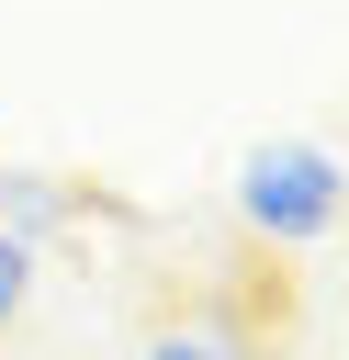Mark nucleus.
Here are the masks:
<instances>
[{
	"label": "nucleus",
	"instance_id": "f257e3e1",
	"mask_svg": "<svg viewBox=\"0 0 349 360\" xmlns=\"http://www.w3.org/2000/svg\"><path fill=\"white\" fill-rule=\"evenodd\" d=\"M236 214H248L270 248H315V236L349 214V169H338L326 146H304V135L248 146V169H236Z\"/></svg>",
	"mask_w": 349,
	"mask_h": 360
},
{
	"label": "nucleus",
	"instance_id": "f03ea898",
	"mask_svg": "<svg viewBox=\"0 0 349 360\" xmlns=\"http://www.w3.org/2000/svg\"><path fill=\"white\" fill-rule=\"evenodd\" d=\"M0 214H11V236H45V225H56L68 202H56L45 180H0Z\"/></svg>",
	"mask_w": 349,
	"mask_h": 360
},
{
	"label": "nucleus",
	"instance_id": "7ed1b4c3",
	"mask_svg": "<svg viewBox=\"0 0 349 360\" xmlns=\"http://www.w3.org/2000/svg\"><path fill=\"white\" fill-rule=\"evenodd\" d=\"M23 292H34V236H11V225H0V338H11Z\"/></svg>",
	"mask_w": 349,
	"mask_h": 360
},
{
	"label": "nucleus",
	"instance_id": "20e7f679",
	"mask_svg": "<svg viewBox=\"0 0 349 360\" xmlns=\"http://www.w3.org/2000/svg\"><path fill=\"white\" fill-rule=\"evenodd\" d=\"M146 360H236V349H225L214 326H158V338H146Z\"/></svg>",
	"mask_w": 349,
	"mask_h": 360
}]
</instances>
